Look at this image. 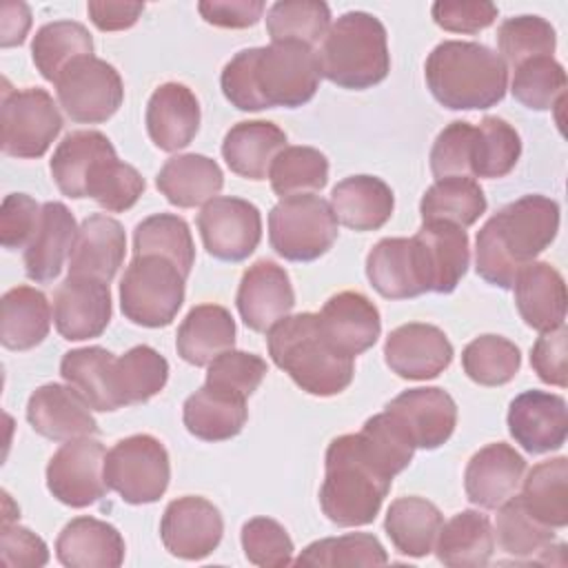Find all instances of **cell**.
<instances>
[{
	"label": "cell",
	"mask_w": 568,
	"mask_h": 568,
	"mask_svg": "<svg viewBox=\"0 0 568 568\" xmlns=\"http://www.w3.org/2000/svg\"><path fill=\"white\" fill-rule=\"evenodd\" d=\"M320 78L317 51L286 40L237 51L224 64L220 84L224 98L240 111L297 109L313 100Z\"/></svg>",
	"instance_id": "obj_1"
},
{
	"label": "cell",
	"mask_w": 568,
	"mask_h": 568,
	"mask_svg": "<svg viewBox=\"0 0 568 568\" xmlns=\"http://www.w3.org/2000/svg\"><path fill=\"white\" fill-rule=\"evenodd\" d=\"M559 231V204L530 193L497 211L475 240V271L504 291L513 288L519 271L550 246Z\"/></svg>",
	"instance_id": "obj_2"
},
{
	"label": "cell",
	"mask_w": 568,
	"mask_h": 568,
	"mask_svg": "<svg viewBox=\"0 0 568 568\" xmlns=\"http://www.w3.org/2000/svg\"><path fill=\"white\" fill-rule=\"evenodd\" d=\"M266 346L275 366L308 395L333 397L353 382L355 359L328 342L317 313L286 315L266 331Z\"/></svg>",
	"instance_id": "obj_3"
},
{
	"label": "cell",
	"mask_w": 568,
	"mask_h": 568,
	"mask_svg": "<svg viewBox=\"0 0 568 568\" xmlns=\"http://www.w3.org/2000/svg\"><path fill=\"white\" fill-rule=\"evenodd\" d=\"M426 87L453 111L490 109L504 100L508 69L490 47L466 40H444L426 58Z\"/></svg>",
	"instance_id": "obj_4"
},
{
	"label": "cell",
	"mask_w": 568,
	"mask_h": 568,
	"mask_svg": "<svg viewBox=\"0 0 568 568\" xmlns=\"http://www.w3.org/2000/svg\"><path fill=\"white\" fill-rule=\"evenodd\" d=\"M390 484L393 477L368 457L357 433L339 435L326 448L322 513L342 528L366 526L379 515Z\"/></svg>",
	"instance_id": "obj_5"
},
{
	"label": "cell",
	"mask_w": 568,
	"mask_h": 568,
	"mask_svg": "<svg viewBox=\"0 0 568 568\" xmlns=\"http://www.w3.org/2000/svg\"><path fill=\"white\" fill-rule=\"evenodd\" d=\"M320 73L348 91H364L390 71L386 27L366 11H346L326 31L317 51Z\"/></svg>",
	"instance_id": "obj_6"
},
{
	"label": "cell",
	"mask_w": 568,
	"mask_h": 568,
	"mask_svg": "<svg viewBox=\"0 0 568 568\" xmlns=\"http://www.w3.org/2000/svg\"><path fill=\"white\" fill-rule=\"evenodd\" d=\"M186 277L162 255H133L120 282L122 315L146 328L169 326L184 304Z\"/></svg>",
	"instance_id": "obj_7"
},
{
	"label": "cell",
	"mask_w": 568,
	"mask_h": 568,
	"mask_svg": "<svg viewBox=\"0 0 568 568\" xmlns=\"http://www.w3.org/2000/svg\"><path fill=\"white\" fill-rule=\"evenodd\" d=\"M337 240L331 202L315 193L282 197L268 213L271 248L288 262H313Z\"/></svg>",
	"instance_id": "obj_8"
},
{
	"label": "cell",
	"mask_w": 568,
	"mask_h": 568,
	"mask_svg": "<svg viewBox=\"0 0 568 568\" xmlns=\"http://www.w3.org/2000/svg\"><path fill=\"white\" fill-rule=\"evenodd\" d=\"M169 479V453L153 435L124 437L104 457V481L126 504L158 501L166 493Z\"/></svg>",
	"instance_id": "obj_9"
},
{
	"label": "cell",
	"mask_w": 568,
	"mask_h": 568,
	"mask_svg": "<svg viewBox=\"0 0 568 568\" xmlns=\"http://www.w3.org/2000/svg\"><path fill=\"white\" fill-rule=\"evenodd\" d=\"M2 153L20 160L42 158L62 129L53 98L38 87L2 91Z\"/></svg>",
	"instance_id": "obj_10"
},
{
	"label": "cell",
	"mask_w": 568,
	"mask_h": 568,
	"mask_svg": "<svg viewBox=\"0 0 568 568\" xmlns=\"http://www.w3.org/2000/svg\"><path fill=\"white\" fill-rule=\"evenodd\" d=\"M53 84L60 106L78 124L106 122L124 100L120 73L95 55L75 58Z\"/></svg>",
	"instance_id": "obj_11"
},
{
	"label": "cell",
	"mask_w": 568,
	"mask_h": 568,
	"mask_svg": "<svg viewBox=\"0 0 568 568\" xmlns=\"http://www.w3.org/2000/svg\"><path fill=\"white\" fill-rule=\"evenodd\" d=\"M104 444L93 437L64 442L47 464V488L64 506L87 508L109 490L104 481Z\"/></svg>",
	"instance_id": "obj_12"
},
{
	"label": "cell",
	"mask_w": 568,
	"mask_h": 568,
	"mask_svg": "<svg viewBox=\"0 0 568 568\" xmlns=\"http://www.w3.org/2000/svg\"><path fill=\"white\" fill-rule=\"evenodd\" d=\"M195 222L206 253L222 262L246 260L262 240L260 209L242 197L217 195L209 200Z\"/></svg>",
	"instance_id": "obj_13"
},
{
	"label": "cell",
	"mask_w": 568,
	"mask_h": 568,
	"mask_svg": "<svg viewBox=\"0 0 568 568\" xmlns=\"http://www.w3.org/2000/svg\"><path fill=\"white\" fill-rule=\"evenodd\" d=\"M224 519L209 499L197 495H184L162 513L160 537L164 548L180 559L197 561L209 557L222 541Z\"/></svg>",
	"instance_id": "obj_14"
},
{
	"label": "cell",
	"mask_w": 568,
	"mask_h": 568,
	"mask_svg": "<svg viewBox=\"0 0 568 568\" xmlns=\"http://www.w3.org/2000/svg\"><path fill=\"white\" fill-rule=\"evenodd\" d=\"M53 322L69 342L100 337L111 322L109 282L69 275L53 293Z\"/></svg>",
	"instance_id": "obj_15"
},
{
	"label": "cell",
	"mask_w": 568,
	"mask_h": 568,
	"mask_svg": "<svg viewBox=\"0 0 568 568\" xmlns=\"http://www.w3.org/2000/svg\"><path fill=\"white\" fill-rule=\"evenodd\" d=\"M453 355L446 333L424 322L402 324L384 342L386 366L402 379H433L450 366Z\"/></svg>",
	"instance_id": "obj_16"
},
{
	"label": "cell",
	"mask_w": 568,
	"mask_h": 568,
	"mask_svg": "<svg viewBox=\"0 0 568 568\" xmlns=\"http://www.w3.org/2000/svg\"><path fill=\"white\" fill-rule=\"evenodd\" d=\"M508 433L530 455L559 450L568 435L566 399L546 390H526L510 402Z\"/></svg>",
	"instance_id": "obj_17"
},
{
	"label": "cell",
	"mask_w": 568,
	"mask_h": 568,
	"mask_svg": "<svg viewBox=\"0 0 568 568\" xmlns=\"http://www.w3.org/2000/svg\"><path fill=\"white\" fill-rule=\"evenodd\" d=\"M235 304L242 322L251 331L266 333L273 324L291 315L295 306V291L288 273L271 260H257L244 271Z\"/></svg>",
	"instance_id": "obj_18"
},
{
	"label": "cell",
	"mask_w": 568,
	"mask_h": 568,
	"mask_svg": "<svg viewBox=\"0 0 568 568\" xmlns=\"http://www.w3.org/2000/svg\"><path fill=\"white\" fill-rule=\"evenodd\" d=\"M410 435L415 448L435 450L446 444L457 426L455 399L437 386L408 388L386 404V408Z\"/></svg>",
	"instance_id": "obj_19"
},
{
	"label": "cell",
	"mask_w": 568,
	"mask_h": 568,
	"mask_svg": "<svg viewBox=\"0 0 568 568\" xmlns=\"http://www.w3.org/2000/svg\"><path fill=\"white\" fill-rule=\"evenodd\" d=\"M91 406L69 384H44L36 388L27 402V422L31 428L51 439L69 442L98 433Z\"/></svg>",
	"instance_id": "obj_20"
},
{
	"label": "cell",
	"mask_w": 568,
	"mask_h": 568,
	"mask_svg": "<svg viewBox=\"0 0 568 568\" xmlns=\"http://www.w3.org/2000/svg\"><path fill=\"white\" fill-rule=\"evenodd\" d=\"M526 473V459L506 442L479 448L466 464L464 488L470 504L495 510L515 495Z\"/></svg>",
	"instance_id": "obj_21"
},
{
	"label": "cell",
	"mask_w": 568,
	"mask_h": 568,
	"mask_svg": "<svg viewBox=\"0 0 568 568\" xmlns=\"http://www.w3.org/2000/svg\"><path fill=\"white\" fill-rule=\"evenodd\" d=\"M366 277L386 300H410L428 293L424 264L413 237H384L366 255Z\"/></svg>",
	"instance_id": "obj_22"
},
{
	"label": "cell",
	"mask_w": 568,
	"mask_h": 568,
	"mask_svg": "<svg viewBox=\"0 0 568 568\" xmlns=\"http://www.w3.org/2000/svg\"><path fill=\"white\" fill-rule=\"evenodd\" d=\"M317 315L328 342L353 359L373 348L382 333L377 306L357 291H342L328 297Z\"/></svg>",
	"instance_id": "obj_23"
},
{
	"label": "cell",
	"mask_w": 568,
	"mask_h": 568,
	"mask_svg": "<svg viewBox=\"0 0 568 568\" xmlns=\"http://www.w3.org/2000/svg\"><path fill=\"white\" fill-rule=\"evenodd\" d=\"M413 240L422 255L428 291L453 293L470 262L466 231L450 222H422Z\"/></svg>",
	"instance_id": "obj_24"
},
{
	"label": "cell",
	"mask_w": 568,
	"mask_h": 568,
	"mask_svg": "<svg viewBox=\"0 0 568 568\" xmlns=\"http://www.w3.org/2000/svg\"><path fill=\"white\" fill-rule=\"evenodd\" d=\"M144 122L158 149L180 151L191 144L200 129V102L186 84L164 82L151 93Z\"/></svg>",
	"instance_id": "obj_25"
},
{
	"label": "cell",
	"mask_w": 568,
	"mask_h": 568,
	"mask_svg": "<svg viewBox=\"0 0 568 568\" xmlns=\"http://www.w3.org/2000/svg\"><path fill=\"white\" fill-rule=\"evenodd\" d=\"M78 224L62 202H44L33 240L24 248V273L38 284L53 282L71 257Z\"/></svg>",
	"instance_id": "obj_26"
},
{
	"label": "cell",
	"mask_w": 568,
	"mask_h": 568,
	"mask_svg": "<svg viewBox=\"0 0 568 568\" xmlns=\"http://www.w3.org/2000/svg\"><path fill=\"white\" fill-rule=\"evenodd\" d=\"M126 253V235L115 217L93 213L82 220L69 257V275L98 277L111 282Z\"/></svg>",
	"instance_id": "obj_27"
},
{
	"label": "cell",
	"mask_w": 568,
	"mask_h": 568,
	"mask_svg": "<svg viewBox=\"0 0 568 568\" xmlns=\"http://www.w3.org/2000/svg\"><path fill=\"white\" fill-rule=\"evenodd\" d=\"M120 530L95 517L71 519L55 539V555L69 568H118L124 561Z\"/></svg>",
	"instance_id": "obj_28"
},
{
	"label": "cell",
	"mask_w": 568,
	"mask_h": 568,
	"mask_svg": "<svg viewBox=\"0 0 568 568\" xmlns=\"http://www.w3.org/2000/svg\"><path fill=\"white\" fill-rule=\"evenodd\" d=\"M515 304L521 320L539 331H552L566 320V282L548 262L526 264L515 284Z\"/></svg>",
	"instance_id": "obj_29"
},
{
	"label": "cell",
	"mask_w": 568,
	"mask_h": 568,
	"mask_svg": "<svg viewBox=\"0 0 568 568\" xmlns=\"http://www.w3.org/2000/svg\"><path fill=\"white\" fill-rule=\"evenodd\" d=\"M286 146V133L268 120H244L233 124L222 142L226 166L246 180L268 178L275 155Z\"/></svg>",
	"instance_id": "obj_30"
},
{
	"label": "cell",
	"mask_w": 568,
	"mask_h": 568,
	"mask_svg": "<svg viewBox=\"0 0 568 568\" xmlns=\"http://www.w3.org/2000/svg\"><path fill=\"white\" fill-rule=\"evenodd\" d=\"M331 209L335 220L353 231H377L390 220L395 197L382 178L351 175L333 186Z\"/></svg>",
	"instance_id": "obj_31"
},
{
	"label": "cell",
	"mask_w": 568,
	"mask_h": 568,
	"mask_svg": "<svg viewBox=\"0 0 568 568\" xmlns=\"http://www.w3.org/2000/svg\"><path fill=\"white\" fill-rule=\"evenodd\" d=\"M158 191L178 209H193L217 197L224 186L222 169L200 153L173 155L155 175Z\"/></svg>",
	"instance_id": "obj_32"
},
{
	"label": "cell",
	"mask_w": 568,
	"mask_h": 568,
	"mask_svg": "<svg viewBox=\"0 0 568 568\" xmlns=\"http://www.w3.org/2000/svg\"><path fill=\"white\" fill-rule=\"evenodd\" d=\"M235 344V320L220 304H197L182 320L175 348L191 366H209Z\"/></svg>",
	"instance_id": "obj_33"
},
{
	"label": "cell",
	"mask_w": 568,
	"mask_h": 568,
	"mask_svg": "<svg viewBox=\"0 0 568 568\" xmlns=\"http://www.w3.org/2000/svg\"><path fill=\"white\" fill-rule=\"evenodd\" d=\"M186 430L202 442H224L235 437L246 419V399L204 384L186 397L182 406Z\"/></svg>",
	"instance_id": "obj_34"
},
{
	"label": "cell",
	"mask_w": 568,
	"mask_h": 568,
	"mask_svg": "<svg viewBox=\"0 0 568 568\" xmlns=\"http://www.w3.org/2000/svg\"><path fill=\"white\" fill-rule=\"evenodd\" d=\"M437 559L450 568L486 566L495 550L490 519L479 510H462L442 524L435 548Z\"/></svg>",
	"instance_id": "obj_35"
},
{
	"label": "cell",
	"mask_w": 568,
	"mask_h": 568,
	"mask_svg": "<svg viewBox=\"0 0 568 568\" xmlns=\"http://www.w3.org/2000/svg\"><path fill=\"white\" fill-rule=\"evenodd\" d=\"M0 342L9 351H29L49 335L51 306L42 291L13 286L0 302Z\"/></svg>",
	"instance_id": "obj_36"
},
{
	"label": "cell",
	"mask_w": 568,
	"mask_h": 568,
	"mask_svg": "<svg viewBox=\"0 0 568 568\" xmlns=\"http://www.w3.org/2000/svg\"><path fill=\"white\" fill-rule=\"evenodd\" d=\"M442 524L444 517L433 501L408 495L388 506L384 530L402 555L419 559L433 552Z\"/></svg>",
	"instance_id": "obj_37"
},
{
	"label": "cell",
	"mask_w": 568,
	"mask_h": 568,
	"mask_svg": "<svg viewBox=\"0 0 568 568\" xmlns=\"http://www.w3.org/2000/svg\"><path fill=\"white\" fill-rule=\"evenodd\" d=\"M115 153L111 140L100 131H73L55 146L49 169L55 186L62 195L80 200L84 197L87 178L98 160Z\"/></svg>",
	"instance_id": "obj_38"
},
{
	"label": "cell",
	"mask_w": 568,
	"mask_h": 568,
	"mask_svg": "<svg viewBox=\"0 0 568 568\" xmlns=\"http://www.w3.org/2000/svg\"><path fill=\"white\" fill-rule=\"evenodd\" d=\"M113 364L115 355L102 346L73 348L64 353L60 375L93 410L111 413L120 408L113 393Z\"/></svg>",
	"instance_id": "obj_39"
},
{
	"label": "cell",
	"mask_w": 568,
	"mask_h": 568,
	"mask_svg": "<svg viewBox=\"0 0 568 568\" xmlns=\"http://www.w3.org/2000/svg\"><path fill=\"white\" fill-rule=\"evenodd\" d=\"M486 211L484 189L475 178H442L419 200L422 222H450L462 229L473 226Z\"/></svg>",
	"instance_id": "obj_40"
},
{
	"label": "cell",
	"mask_w": 568,
	"mask_h": 568,
	"mask_svg": "<svg viewBox=\"0 0 568 568\" xmlns=\"http://www.w3.org/2000/svg\"><path fill=\"white\" fill-rule=\"evenodd\" d=\"M169 379V362L153 346L129 348L113 364V393L122 406L144 404L155 397Z\"/></svg>",
	"instance_id": "obj_41"
},
{
	"label": "cell",
	"mask_w": 568,
	"mask_h": 568,
	"mask_svg": "<svg viewBox=\"0 0 568 568\" xmlns=\"http://www.w3.org/2000/svg\"><path fill=\"white\" fill-rule=\"evenodd\" d=\"M521 501L532 517L550 528L568 524V459L564 455L546 459L526 475Z\"/></svg>",
	"instance_id": "obj_42"
},
{
	"label": "cell",
	"mask_w": 568,
	"mask_h": 568,
	"mask_svg": "<svg viewBox=\"0 0 568 568\" xmlns=\"http://www.w3.org/2000/svg\"><path fill=\"white\" fill-rule=\"evenodd\" d=\"M82 55H93L89 29L75 20H55L42 24L31 42V58L40 75L55 82L58 75Z\"/></svg>",
	"instance_id": "obj_43"
},
{
	"label": "cell",
	"mask_w": 568,
	"mask_h": 568,
	"mask_svg": "<svg viewBox=\"0 0 568 568\" xmlns=\"http://www.w3.org/2000/svg\"><path fill=\"white\" fill-rule=\"evenodd\" d=\"M133 255H162L189 277L195 264V244L189 224L173 213L144 217L133 231Z\"/></svg>",
	"instance_id": "obj_44"
},
{
	"label": "cell",
	"mask_w": 568,
	"mask_h": 568,
	"mask_svg": "<svg viewBox=\"0 0 568 568\" xmlns=\"http://www.w3.org/2000/svg\"><path fill=\"white\" fill-rule=\"evenodd\" d=\"M495 532L499 548L515 559H535L548 555L555 541V528L532 517L517 495L508 497L497 508Z\"/></svg>",
	"instance_id": "obj_45"
},
{
	"label": "cell",
	"mask_w": 568,
	"mask_h": 568,
	"mask_svg": "<svg viewBox=\"0 0 568 568\" xmlns=\"http://www.w3.org/2000/svg\"><path fill=\"white\" fill-rule=\"evenodd\" d=\"M268 180L280 197L315 193L328 182V160L313 146H284L268 169Z\"/></svg>",
	"instance_id": "obj_46"
},
{
	"label": "cell",
	"mask_w": 568,
	"mask_h": 568,
	"mask_svg": "<svg viewBox=\"0 0 568 568\" xmlns=\"http://www.w3.org/2000/svg\"><path fill=\"white\" fill-rule=\"evenodd\" d=\"M144 178L135 166L120 162L115 153L95 162L87 178L84 197H91L109 213L129 211L144 193Z\"/></svg>",
	"instance_id": "obj_47"
},
{
	"label": "cell",
	"mask_w": 568,
	"mask_h": 568,
	"mask_svg": "<svg viewBox=\"0 0 568 568\" xmlns=\"http://www.w3.org/2000/svg\"><path fill=\"white\" fill-rule=\"evenodd\" d=\"M331 27V9L322 0H280L266 13V31L273 42H304L313 47Z\"/></svg>",
	"instance_id": "obj_48"
},
{
	"label": "cell",
	"mask_w": 568,
	"mask_h": 568,
	"mask_svg": "<svg viewBox=\"0 0 568 568\" xmlns=\"http://www.w3.org/2000/svg\"><path fill=\"white\" fill-rule=\"evenodd\" d=\"M521 155V138L513 124L497 115H486L477 124L473 178H504L508 175Z\"/></svg>",
	"instance_id": "obj_49"
},
{
	"label": "cell",
	"mask_w": 568,
	"mask_h": 568,
	"mask_svg": "<svg viewBox=\"0 0 568 568\" xmlns=\"http://www.w3.org/2000/svg\"><path fill=\"white\" fill-rule=\"evenodd\" d=\"M462 366L468 379L479 386L508 384L521 366L519 348L501 335H479L462 351Z\"/></svg>",
	"instance_id": "obj_50"
},
{
	"label": "cell",
	"mask_w": 568,
	"mask_h": 568,
	"mask_svg": "<svg viewBox=\"0 0 568 568\" xmlns=\"http://www.w3.org/2000/svg\"><path fill=\"white\" fill-rule=\"evenodd\" d=\"M297 566H384L388 555L379 539L368 532H348L339 537H326L308 544L295 559Z\"/></svg>",
	"instance_id": "obj_51"
},
{
	"label": "cell",
	"mask_w": 568,
	"mask_h": 568,
	"mask_svg": "<svg viewBox=\"0 0 568 568\" xmlns=\"http://www.w3.org/2000/svg\"><path fill=\"white\" fill-rule=\"evenodd\" d=\"M557 36L552 24L541 16L508 18L497 29V49L506 69H517L521 62L552 55Z\"/></svg>",
	"instance_id": "obj_52"
},
{
	"label": "cell",
	"mask_w": 568,
	"mask_h": 568,
	"mask_svg": "<svg viewBox=\"0 0 568 568\" xmlns=\"http://www.w3.org/2000/svg\"><path fill=\"white\" fill-rule=\"evenodd\" d=\"M510 91L526 109L548 111L566 98V71L552 55L526 60L515 69Z\"/></svg>",
	"instance_id": "obj_53"
},
{
	"label": "cell",
	"mask_w": 568,
	"mask_h": 568,
	"mask_svg": "<svg viewBox=\"0 0 568 568\" xmlns=\"http://www.w3.org/2000/svg\"><path fill=\"white\" fill-rule=\"evenodd\" d=\"M357 435L368 457L388 477L399 475L413 462V455L417 450L406 428L388 410L368 417Z\"/></svg>",
	"instance_id": "obj_54"
},
{
	"label": "cell",
	"mask_w": 568,
	"mask_h": 568,
	"mask_svg": "<svg viewBox=\"0 0 568 568\" xmlns=\"http://www.w3.org/2000/svg\"><path fill=\"white\" fill-rule=\"evenodd\" d=\"M477 126L466 120H455L439 131L430 149V171L437 180L464 175L473 178Z\"/></svg>",
	"instance_id": "obj_55"
},
{
	"label": "cell",
	"mask_w": 568,
	"mask_h": 568,
	"mask_svg": "<svg viewBox=\"0 0 568 568\" xmlns=\"http://www.w3.org/2000/svg\"><path fill=\"white\" fill-rule=\"evenodd\" d=\"M264 375L266 362L260 355L229 348L209 364L204 384L246 399L257 390Z\"/></svg>",
	"instance_id": "obj_56"
},
{
	"label": "cell",
	"mask_w": 568,
	"mask_h": 568,
	"mask_svg": "<svg viewBox=\"0 0 568 568\" xmlns=\"http://www.w3.org/2000/svg\"><path fill=\"white\" fill-rule=\"evenodd\" d=\"M244 557L262 568H280L293 561V539L286 528L271 517H253L242 526Z\"/></svg>",
	"instance_id": "obj_57"
},
{
	"label": "cell",
	"mask_w": 568,
	"mask_h": 568,
	"mask_svg": "<svg viewBox=\"0 0 568 568\" xmlns=\"http://www.w3.org/2000/svg\"><path fill=\"white\" fill-rule=\"evenodd\" d=\"M42 206L27 193H9L0 209V242L7 251L27 248L40 222Z\"/></svg>",
	"instance_id": "obj_58"
},
{
	"label": "cell",
	"mask_w": 568,
	"mask_h": 568,
	"mask_svg": "<svg viewBox=\"0 0 568 568\" xmlns=\"http://www.w3.org/2000/svg\"><path fill=\"white\" fill-rule=\"evenodd\" d=\"M437 27L450 33H479L497 20V7L486 0H439L430 7Z\"/></svg>",
	"instance_id": "obj_59"
},
{
	"label": "cell",
	"mask_w": 568,
	"mask_h": 568,
	"mask_svg": "<svg viewBox=\"0 0 568 568\" xmlns=\"http://www.w3.org/2000/svg\"><path fill=\"white\" fill-rule=\"evenodd\" d=\"M566 355H568V328L566 324H561L537 337L530 351V366L541 382L564 388L568 384Z\"/></svg>",
	"instance_id": "obj_60"
},
{
	"label": "cell",
	"mask_w": 568,
	"mask_h": 568,
	"mask_svg": "<svg viewBox=\"0 0 568 568\" xmlns=\"http://www.w3.org/2000/svg\"><path fill=\"white\" fill-rule=\"evenodd\" d=\"M0 561L7 568H40L49 561V548L36 532L9 521L0 528Z\"/></svg>",
	"instance_id": "obj_61"
},
{
	"label": "cell",
	"mask_w": 568,
	"mask_h": 568,
	"mask_svg": "<svg viewBox=\"0 0 568 568\" xmlns=\"http://www.w3.org/2000/svg\"><path fill=\"white\" fill-rule=\"evenodd\" d=\"M264 7L262 0H204L197 4V11L213 27L246 29L257 24Z\"/></svg>",
	"instance_id": "obj_62"
},
{
	"label": "cell",
	"mask_w": 568,
	"mask_h": 568,
	"mask_svg": "<svg viewBox=\"0 0 568 568\" xmlns=\"http://www.w3.org/2000/svg\"><path fill=\"white\" fill-rule=\"evenodd\" d=\"M144 4L142 2H104V0H91L87 4V13L91 22L100 31H124L138 22L142 16Z\"/></svg>",
	"instance_id": "obj_63"
},
{
	"label": "cell",
	"mask_w": 568,
	"mask_h": 568,
	"mask_svg": "<svg viewBox=\"0 0 568 568\" xmlns=\"http://www.w3.org/2000/svg\"><path fill=\"white\" fill-rule=\"evenodd\" d=\"M31 27V11L24 2H4L0 11V47L9 49L22 44Z\"/></svg>",
	"instance_id": "obj_64"
}]
</instances>
